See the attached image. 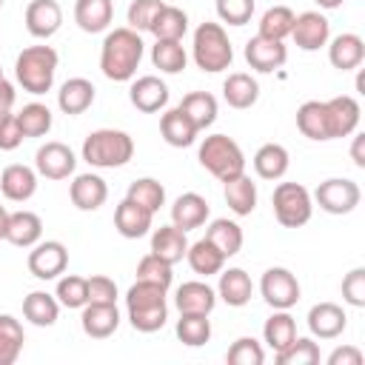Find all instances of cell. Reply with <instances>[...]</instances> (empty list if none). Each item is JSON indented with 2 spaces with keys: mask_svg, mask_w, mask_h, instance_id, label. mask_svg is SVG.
Masks as SVG:
<instances>
[{
  "mask_svg": "<svg viewBox=\"0 0 365 365\" xmlns=\"http://www.w3.org/2000/svg\"><path fill=\"white\" fill-rule=\"evenodd\" d=\"M222 97H225V103H228L231 108L245 111V108H251V106L257 103L259 86H257V80H254L251 74L234 71V74H228L225 83H222Z\"/></svg>",
  "mask_w": 365,
  "mask_h": 365,
  "instance_id": "30",
  "label": "cell"
},
{
  "mask_svg": "<svg viewBox=\"0 0 365 365\" xmlns=\"http://www.w3.org/2000/svg\"><path fill=\"white\" fill-rule=\"evenodd\" d=\"M342 299L354 308H365V268H354L342 279Z\"/></svg>",
  "mask_w": 365,
  "mask_h": 365,
  "instance_id": "53",
  "label": "cell"
},
{
  "mask_svg": "<svg viewBox=\"0 0 365 365\" xmlns=\"http://www.w3.org/2000/svg\"><path fill=\"white\" fill-rule=\"evenodd\" d=\"M177 108L197 125V131L208 128V125L217 120V100H214V94H208V91H191V94H185Z\"/></svg>",
  "mask_w": 365,
  "mask_h": 365,
  "instance_id": "37",
  "label": "cell"
},
{
  "mask_svg": "<svg viewBox=\"0 0 365 365\" xmlns=\"http://www.w3.org/2000/svg\"><path fill=\"white\" fill-rule=\"evenodd\" d=\"M6 231H9V211L0 205V240H6Z\"/></svg>",
  "mask_w": 365,
  "mask_h": 365,
  "instance_id": "59",
  "label": "cell"
},
{
  "mask_svg": "<svg viewBox=\"0 0 365 365\" xmlns=\"http://www.w3.org/2000/svg\"><path fill=\"white\" fill-rule=\"evenodd\" d=\"M131 157L134 140L120 128H97L83 140V160L94 168H120Z\"/></svg>",
  "mask_w": 365,
  "mask_h": 365,
  "instance_id": "3",
  "label": "cell"
},
{
  "mask_svg": "<svg viewBox=\"0 0 365 365\" xmlns=\"http://www.w3.org/2000/svg\"><path fill=\"white\" fill-rule=\"evenodd\" d=\"M68 265V251L63 242L57 240H46V242H37L31 245V254H29V271L31 277L37 279H57Z\"/></svg>",
  "mask_w": 365,
  "mask_h": 365,
  "instance_id": "11",
  "label": "cell"
},
{
  "mask_svg": "<svg viewBox=\"0 0 365 365\" xmlns=\"http://www.w3.org/2000/svg\"><path fill=\"white\" fill-rule=\"evenodd\" d=\"M0 6H3V0H0Z\"/></svg>",
  "mask_w": 365,
  "mask_h": 365,
  "instance_id": "62",
  "label": "cell"
},
{
  "mask_svg": "<svg viewBox=\"0 0 365 365\" xmlns=\"http://www.w3.org/2000/svg\"><path fill=\"white\" fill-rule=\"evenodd\" d=\"M114 17V3L111 0H77L74 3V23L86 34L106 31Z\"/></svg>",
  "mask_w": 365,
  "mask_h": 365,
  "instance_id": "27",
  "label": "cell"
},
{
  "mask_svg": "<svg viewBox=\"0 0 365 365\" xmlns=\"http://www.w3.org/2000/svg\"><path fill=\"white\" fill-rule=\"evenodd\" d=\"M185 48L180 40H157L151 48V63L165 74H180L185 68Z\"/></svg>",
  "mask_w": 365,
  "mask_h": 365,
  "instance_id": "43",
  "label": "cell"
},
{
  "mask_svg": "<svg viewBox=\"0 0 365 365\" xmlns=\"http://www.w3.org/2000/svg\"><path fill=\"white\" fill-rule=\"evenodd\" d=\"M348 325L345 311L336 302H319L308 311V328L319 339H336Z\"/></svg>",
  "mask_w": 365,
  "mask_h": 365,
  "instance_id": "21",
  "label": "cell"
},
{
  "mask_svg": "<svg viewBox=\"0 0 365 365\" xmlns=\"http://www.w3.org/2000/svg\"><path fill=\"white\" fill-rule=\"evenodd\" d=\"M23 317L37 328H48L60 317V302H57V297H51L46 291H31L23 299Z\"/></svg>",
  "mask_w": 365,
  "mask_h": 365,
  "instance_id": "35",
  "label": "cell"
},
{
  "mask_svg": "<svg viewBox=\"0 0 365 365\" xmlns=\"http://www.w3.org/2000/svg\"><path fill=\"white\" fill-rule=\"evenodd\" d=\"M125 308H128V322L140 334H154L165 325L168 319V305H165V288L154 282L137 279L128 294H125Z\"/></svg>",
  "mask_w": 365,
  "mask_h": 365,
  "instance_id": "2",
  "label": "cell"
},
{
  "mask_svg": "<svg viewBox=\"0 0 365 365\" xmlns=\"http://www.w3.org/2000/svg\"><path fill=\"white\" fill-rule=\"evenodd\" d=\"M205 240H208V242L228 259V257L240 254V248H242V228H240L234 220L220 217V220H214V222L208 225Z\"/></svg>",
  "mask_w": 365,
  "mask_h": 365,
  "instance_id": "36",
  "label": "cell"
},
{
  "mask_svg": "<svg viewBox=\"0 0 365 365\" xmlns=\"http://www.w3.org/2000/svg\"><path fill=\"white\" fill-rule=\"evenodd\" d=\"M328 60L339 71L359 68L362 60H365V43H362V37L354 34V31H345V34L334 37L331 46H328Z\"/></svg>",
  "mask_w": 365,
  "mask_h": 365,
  "instance_id": "25",
  "label": "cell"
},
{
  "mask_svg": "<svg viewBox=\"0 0 365 365\" xmlns=\"http://www.w3.org/2000/svg\"><path fill=\"white\" fill-rule=\"evenodd\" d=\"M14 97H17V94H14V86H11V83L3 77V80H0V114L11 111V106H14Z\"/></svg>",
  "mask_w": 365,
  "mask_h": 365,
  "instance_id": "57",
  "label": "cell"
},
{
  "mask_svg": "<svg viewBox=\"0 0 365 365\" xmlns=\"http://www.w3.org/2000/svg\"><path fill=\"white\" fill-rule=\"evenodd\" d=\"M128 200H134V202H140L143 208H148L151 214H157L160 208H163V202H165V188L160 185V180H154V177H140V180H134L131 185H128V194H125Z\"/></svg>",
  "mask_w": 365,
  "mask_h": 365,
  "instance_id": "44",
  "label": "cell"
},
{
  "mask_svg": "<svg viewBox=\"0 0 365 365\" xmlns=\"http://www.w3.org/2000/svg\"><path fill=\"white\" fill-rule=\"evenodd\" d=\"M277 365H317L319 362V345L308 336H297L288 348L277 351Z\"/></svg>",
  "mask_w": 365,
  "mask_h": 365,
  "instance_id": "47",
  "label": "cell"
},
{
  "mask_svg": "<svg viewBox=\"0 0 365 365\" xmlns=\"http://www.w3.org/2000/svg\"><path fill=\"white\" fill-rule=\"evenodd\" d=\"M362 145H365V137H362V134H356V137H354V145H351V160H354V165H356V168H365Z\"/></svg>",
  "mask_w": 365,
  "mask_h": 365,
  "instance_id": "58",
  "label": "cell"
},
{
  "mask_svg": "<svg viewBox=\"0 0 365 365\" xmlns=\"http://www.w3.org/2000/svg\"><path fill=\"white\" fill-rule=\"evenodd\" d=\"M174 305L180 314H211L214 305H217V291L205 282H182L177 288V297H174Z\"/></svg>",
  "mask_w": 365,
  "mask_h": 365,
  "instance_id": "24",
  "label": "cell"
},
{
  "mask_svg": "<svg viewBox=\"0 0 365 365\" xmlns=\"http://www.w3.org/2000/svg\"><path fill=\"white\" fill-rule=\"evenodd\" d=\"M57 302L66 305V308H83L88 302V282L86 277H77V274H68L57 282Z\"/></svg>",
  "mask_w": 365,
  "mask_h": 365,
  "instance_id": "48",
  "label": "cell"
},
{
  "mask_svg": "<svg viewBox=\"0 0 365 365\" xmlns=\"http://www.w3.org/2000/svg\"><path fill=\"white\" fill-rule=\"evenodd\" d=\"M74 165H77L74 151L66 143H57V140L40 145L37 154H34V168L46 180H66L68 174H74Z\"/></svg>",
  "mask_w": 365,
  "mask_h": 365,
  "instance_id": "10",
  "label": "cell"
},
{
  "mask_svg": "<svg viewBox=\"0 0 365 365\" xmlns=\"http://www.w3.org/2000/svg\"><path fill=\"white\" fill-rule=\"evenodd\" d=\"M177 339L188 348H200L211 339V319L208 314H180L177 319Z\"/></svg>",
  "mask_w": 365,
  "mask_h": 365,
  "instance_id": "42",
  "label": "cell"
},
{
  "mask_svg": "<svg viewBox=\"0 0 365 365\" xmlns=\"http://www.w3.org/2000/svg\"><path fill=\"white\" fill-rule=\"evenodd\" d=\"M294 17L297 14L288 6H271L259 20V34L271 37V40H285L294 29Z\"/></svg>",
  "mask_w": 365,
  "mask_h": 365,
  "instance_id": "45",
  "label": "cell"
},
{
  "mask_svg": "<svg viewBox=\"0 0 365 365\" xmlns=\"http://www.w3.org/2000/svg\"><path fill=\"white\" fill-rule=\"evenodd\" d=\"M91 103H94V86H91V80H86V77H71V80H66V83L60 86V91H57V106H60V111L68 114V117H77V114L88 111Z\"/></svg>",
  "mask_w": 365,
  "mask_h": 365,
  "instance_id": "26",
  "label": "cell"
},
{
  "mask_svg": "<svg viewBox=\"0 0 365 365\" xmlns=\"http://www.w3.org/2000/svg\"><path fill=\"white\" fill-rule=\"evenodd\" d=\"M80 325L91 339H108L120 328V311L114 302H86L80 314Z\"/></svg>",
  "mask_w": 365,
  "mask_h": 365,
  "instance_id": "14",
  "label": "cell"
},
{
  "mask_svg": "<svg viewBox=\"0 0 365 365\" xmlns=\"http://www.w3.org/2000/svg\"><path fill=\"white\" fill-rule=\"evenodd\" d=\"M60 23H63V9L57 0H31L26 6V29L31 37L48 40L51 34H57Z\"/></svg>",
  "mask_w": 365,
  "mask_h": 365,
  "instance_id": "15",
  "label": "cell"
},
{
  "mask_svg": "<svg viewBox=\"0 0 365 365\" xmlns=\"http://www.w3.org/2000/svg\"><path fill=\"white\" fill-rule=\"evenodd\" d=\"M254 294V285H251V277L242 271V268H228L220 274V285H217V297L231 305V308H242L248 305Z\"/></svg>",
  "mask_w": 365,
  "mask_h": 365,
  "instance_id": "29",
  "label": "cell"
},
{
  "mask_svg": "<svg viewBox=\"0 0 365 365\" xmlns=\"http://www.w3.org/2000/svg\"><path fill=\"white\" fill-rule=\"evenodd\" d=\"M314 3H317L319 9H339L345 0H314Z\"/></svg>",
  "mask_w": 365,
  "mask_h": 365,
  "instance_id": "60",
  "label": "cell"
},
{
  "mask_svg": "<svg viewBox=\"0 0 365 365\" xmlns=\"http://www.w3.org/2000/svg\"><path fill=\"white\" fill-rule=\"evenodd\" d=\"M291 37L294 43L302 48V51H317L328 43L331 37V23L325 20V14L319 11H302L294 17V29H291Z\"/></svg>",
  "mask_w": 365,
  "mask_h": 365,
  "instance_id": "13",
  "label": "cell"
},
{
  "mask_svg": "<svg viewBox=\"0 0 365 365\" xmlns=\"http://www.w3.org/2000/svg\"><path fill=\"white\" fill-rule=\"evenodd\" d=\"M0 80H3V68H0Z\"/></svg>",
  "mask_w": 365,
  "mask_h": 365,
  "instance_id": "61",
  "label": "cell"
},
{
  "mask_svg": "<svg viewBox=\"0 0 365 365\" xmlns=\"http://www.w3.org/2000/svg\"><path fill=\"white\" fill-rule=\"evenodd\" d=\"M163 6H165L163 0H134V3L128 6V29H134V31H148Z\"/></svg>",
  "mask_w": 365,
  "mask_h": 365,
  "instance_id": "51",
  "label": "cell"
},
{
  "mask_svg": "<svg viewBox=\"0 0 365 365\" xmlns=\"http://www.w3.org/2000/svg\"><path fill=\"white\" fill-rule=\"evenodd\" d=\"M151 211L143 208L140 202L134 200H123L117 208H114V228L125 237V240H137V237H145L151 231Z\"/></svg>",
  "mask_w": 365,
  "mask_h": 365,
  "instance_id": "19",
  "label": "cell"
},
{
  "mask_svg": "<svg viewBox=\"0 0 365 365\" xmlns=\"http://www.w3.org/2000/svg\"><path fill=\"white\" fill-rule=\"evenodd\" d=\"M185 251H188L185 231H182V228H177L174 222H171V225H160V228L151 234V254H154V257H160L163 262L177 265V262H182Z\"/></svg>",
  "mask_w": 365,
  "mask_h": 365,
  "instance_id": "23",
  "label": "cell"
},
{
  "mask_svg": "<svg viewBox=\"0 0 365 365\" xmlns=\"http://www.w3.org/2000/svg\"><path fill=\"white\" fill-rule=\"evenodd\" d=\"M43 237V220L34 211H14L9 214V231L6 240L17 248H31Z\"/></svg>",
  "mask_w": 365,
  "mask_h": 365,
  "instance_id": "28",
  "label": "cell"
},
{
  "mask_svg": "<svg viewBox=\"0 0 365 365\" xmlns=\"http://www.w3.org/2000/svg\"><path fill=\"white\" fill-rule=\"evenodd\" d=\"M208 214H211V208H208L205 197H200V194H194V191L180 194V197L174 200V205H171V222H174L177 228H182V231H191V228L205 225Z\"/></svg>",
  "mask_w": 365,
  "mask_h": 365,
  "instance_id": "22",
  "label": "cell"
},
{
  "mask_svg": "<svg viewBox=\"0 0 365 365\" xmlns=\"http://www.w3.org/2000/svg\"><path fill=\"white\" fill-rule=\"evenodd\" d=\"M262 336H265V342L274 348V354L282 351V348H288V345L297 339V322H294V317H291L288 311H274V314L265 319Z\"/></svg>",
  "mask_w": 365,
  "mask_h": 365,
  "instance_id": "41",
  "label": "cell"
},
{
  "mask_svg": "<svg viewBox=\"0 0 365 365\" xmlns=\"http://www.w3.org/2000/svg\"><path fill=\"white\" fill-rule=\"evenodd\" d=\"M225 202L237 217H248L257 208V185L245 171L225 180Z\"/></svg>",
  "mask_w": 365,
  "mask_h": 365,
  "instance_id": "32",
  "label": "cell"
},
{
  "mask_svg": "<svg viewBox=\"0 0 365 365\" xmlns=\"http://www.w3.org/2000/svg\"><path fill=\"white\" fill-rule=\"evenodd\" d=\"M288 148L285 145H279V143H265V145H259L257 148V154H254V171H257V177H262V180H279V177H285V171H288Z\"/></svg>",
  "mask_w": 365,
  "mask_h": 365,
  "instance_id": "34",
  "label": "cell"
},
{
  "mask_svg": "<svg viewBox=\"0 0 365 365\" xmlns=\"http://www.w3.org/2000/svg\"><path fill=\"white\" fill-rule=\"evenodd\" d=\"M274 217L282 228H299L311 220L314 202H311V191L299 182H279L274 188Z\"/></svg>",
  "mask_w": 365,
  "mask_h": 365,
  "instance_id": "7",
  "label": "cell"
},
{
  "mask_svg": "<svg viewBox=\"0 0 365 365\" xmlns=\"http://www.w3.org/2000/svg\"><path fill=\"white\" fill-rule=\"evenodd\" d=\"M23 128L17 123V114L6 111L0 114V151H14L20 143H23Z\"/></svg>",
  "mask_w": 365,
  "mask_h": 365,
  "instance_id": "54",
  "label": "cell"
},
{
  "mask_svg": "<svg viewBox=\"0 0 365 365\" xmlns=\"http://www.w3.org/2000/svg\"><path fill=\"white\" fill-rule=\"evenodd\" d=\"M148 31L157 40H182V34L188 31V14L177 6H163Z\"/></svg>",
  "mask_w": 365,
  "mask_h": 365,
  "instance_id": "40",
  "label": "cell"
},
{
  "mask_svg": "<svg viewBox=\"0 0 365 365\" xmlns=\"http://www.w3.org/2000/svg\"><path fill=\"white\" fill-rule=\"evenodd\" d=\"M128 100L137 111H145V114H154L160 111L165 103H168V86L154 77V74H145V77H137L131 83V91H128Z\"/></svg>",
  "mask_w": 365,
  "mask_h": 365,
  "instance_id": "18",
  "label": "cell"
},
{
  "mask_svg": "<svg viewBox=\"0 0 365 365\" xmlns=\"http://www.w3.org/2000/svg\"><path fill=\"white\" fill-rule=\"evenodd\" d=\"M245 60L254 71H262V74H271L277 71L279 66H285L288 60V48L282 46V40H271V37H251L245 43Z\"/></svg>",
  "mask_w": 365,
  "mask_h": 365,
  "instance_id": "12",
  "label": "cell"
},
{
  "mask_svg": "<svg viewBox=\"0 0 365 365\" xmlns=\"http://www.w3.org/2000/svg\"><path fill=\"white\" fill-rule=\"evenodd\" d=\"M217 14L228 26H245L254 14V0H217Z\"/></svg>",
  "mask_w": 365,
  "mask_h": 365,
  "instance_id": "52",
  "label": "cell"
},
{
  "mask_svg": "<svg viewBox=\"0 0 365 365\" xmlns=\"http://www.w3.org/2000/svg\"><path fill=\"white\" fill-rule=\"evenodd\" d=\"M14 74H17V83L23 86V91H29V94L51 91L54 74H57V51L51 46H29V48H23L17 54Z\"/></svg>",
  "mask_w": 365,
  "mask_h": 365,
  "instance_id": "4",
  "label": "cell"
},
{
  "mask_svg": "<svg viewBox=\"0 0 365 365\" xmlns=\"http://www.w3.org/2000/svg\"><path fill=\"white\" fill-rule=\"evenodd\" d=\"M145 43L140 37V31L134 29H114L106 34L103 48H100V68L108 80L114 83H125L137 74V66L143 60Z\"/></svg>",
  "mask_w": 365,
  "mask_h": 365,
  "instance_id": "1",
  "label": "cell"
},
{
  "mask_svg": "<svg viewBox=\"0 0 365 365\" xmlns=\"http://www.w3.org/2000/svg\"><path fill=\"white\" fill-rule=\"evenodd\" d=\"M325 111H328V125H331V140L334 137H348L356 131L359 125V103L351 94H339L325 100Z\"/></svg>",
  "mask_w": 365,
  "mask_h": 365,
  "instance_id": "16",
  "label": "cell"
},
{
  "mask_svg": "<svg viewBox=\"0 0 365 365\" xmlns=\"http://www.w3.org/2000/svg\"><path fill=\"white\" fill-rule=\"evenodd\" d=\"M160 134H163V140H165L168 145L185 148V145H191V143L197 140V125H194L180 108H171V111H165V114L160 117Z\"/></svg>",
  "mask_w": 365,
  "mask_h": 365,
  "instance_id": "33",
  "label": "cell"
},
{
  "mask_svg": "<svg viewBox=\"0 0 365 365\" xmlns=\"http://www.w3.org/2000/svg\"><path fill=\"white\" fill-rule=\"evenodd\" d=\"M26 334L20 319H14L11 314H0V365H14L20 351H23Z\"/></svg>",
  "mask_w": 365,
  "mask_h": 365,
  "instance_id": "39",
  "label": "cell"
},
{
  "mask_svg": "<svg viewBox=\"0 0 365 365\" xmlns=\"http://www.w3.org/2000/svg\"><path fill=\"white\" fill-rule=\"evenodd\" d=\"M17 123L23 128V137H46L51 131V111L43 103H29L17 114Z\"/></svg>",
  "mask_w": 365,
  "mask_h": 365,
  "instance_id": "46",
  "label": "cell"
},
{
  "mask_svg": "<svg viewBox=\"0 0 365 365\" xmlns=\"http://www.w3.org/2000/svg\"><path fill=\"white\" fill-rule=\"evenodd\" d=\"M259 294L274 311H288L299 302V282L288 268H268L259 279Z\"/></svg>",
  "mask_w": 365,
  "mask_h": 365,
  "instance_id": "8",
  "label": "cell"
},
{
  "mask_svg": "<svg viewBox=\"0 0 365 365\" xmlns=\"http://www.w3.org/2000/svg\"><path fill=\"white\" fill-rule=\"evenodd\" d=\"M328 365H362V351L354 345H342L328 354Z\"/></svg>",
  "mask_w": 365,
  "mask_h": 365,
  "instance_id": "56",
  "label": "cell"
},
{
  "mask_svg": "<svg viewBox=\"0 0 365 365\" xmlns=\"http://www.w3.org/2000/svg\"><path fill=\"white\" fill-rule=\"evenodd\" d=\"M68 197H71L74 208L97 211L108 197V185H106V180L100 174H77L71 188H68Z\"/></svg>",
  "mask_w": 365,
  "mask_h": 365,
  "instance_id": "20",
  "label": "cell"
},
{
  "mask_svg": "<svg viewBox=\"0 0 365 365\" xmlns=\"http://www.w3.org/2000/svg\"><path fill=\"white\" fill-rule=\"evenodd\" d=\"M297 128L308 140H331V125H328V111L325 103L308 100L297 108Z\"/></svg>",
  "mask_w": 365,
  "mask_h": 365,
  "instance_id": "31",
  "label": "cell"
},
{
  "mask_svg": "<svg viewBox=\"0 0 365 365\" xmlns=\"http://www.w3.org/2000/svg\"><path fill=\"white\" fill-rule=\"evenodd\" d=\"M314 200L319 202L322 211L328 214H351L359 200H362V191L354 180H345V177H331L325 182H319Z\"/></svg>",
  "mask_w": 365,
  "mask_h": 365,
  "instance_id": "9",
  "label": "cell"
},
{
  "mask_svg": "<svg viewBox=\"0 0 365 365\" xmlns=\"http://www.w3.org/2000/svg\"><path fill=\"white\" fill-rule=\"evenodd\" d=\"M200 165L220 182L245 171V154L228 134H211L200 145Z\"/></svg>",
  "mask_w": 365,
  "mask_h": 365,
  "instance_id": "6",
  "label": "cell"
},
{
  "mask_svg": "<svg viewBox=\"0 0 365 365\" xmlns=\"http://www.w3.org/2000/svg\"><path fill=\"white\" fill-rule=\"evenodd\" d=\"M185 259H188V265H191V271L194 274H200V277H211V274H220L222 271V262H225V257L202 237V240H197L194 245H188V251H185Z\"/></svg>",
  "mask_w": 365,
  "mask_h": 365,
  "instance_id": "38",
  "label": "cell"
},
{
  "mask_svg": "<svg viewBox=\"0 0 365 365\" xmlns=\"http://www.w3.org/2000/svg\"><path fill=\"white\" fill-rule=\"evenodd\" d=\"M0 191L6 200L11 202H26L34 197L37 191V171L29 168V165H20V163H11L3 168L0 174Z\"/></svg>",
  "mask_w": 365,
  "mask_h": 365,
  "instance_id": "17",
  "label": "cell"
},
{
  "mask_svg": "<svg viewBox=\"0 0 365 365\" xmlns=\"http://www.w3.org/2000/svg\"><path fill=\"white\" fill-rule=\"evenodd\" d=\"M86 282H88V302H117V285H114V279L97 274V277L86 279Z\"/></svg>",
  "mask_w": 365,
  "mask_h": 365,
  "instance_id": "55",
  "label": "cell"
},
{
  "mask_svg": "<svg viewBox=\"0 0 365 365\" xmlns=\"http://www.w3.org/2000/svg\"><path fill=\"white\" fill-rule=\"evenodd\" d=\"M262 359H265V351L254 336H240L225 354L228 365H262Z\"/></svg>",
  "mask_w": 365,
  "mask_h": 365,
  "instance_id": "50",
  "label": "cell"
},
{
  "mask_svg": "<svg viewBox=\"0 0 365 365\" xmlns=\"http://www.w3.org/2000/svg\"><path fill=\"white\" fill-rule=\"evenodd\" d=\"M137 279H143V282H154V285H160V288L168 291L174 274H171V265H168V262H163V259L154 257V254H145V257L137 262Z\"/></svg>",
  "mask_w": 365,
  "mask_h": 365,
  "instance_id": "49",
  "label": "cell"
},
{
  "mask_svg": "<svg viewBox=\"0 0 365 365\" xmlns=\"http://www.w3.org/2000/svg\"><path fill=\"white\" fill-rule=\"evenodd\" d=\"M191 48H194L197 68H202L208 74H217V71L228 68L231 60H234L231 40H228V34L220 23H200L197 31H194V46Z\"/></svg>",
  "mask_w": 365,
  "mask_h": 365,
  "instance_id": "5",
  "label": "cell"
}]
</instances>
